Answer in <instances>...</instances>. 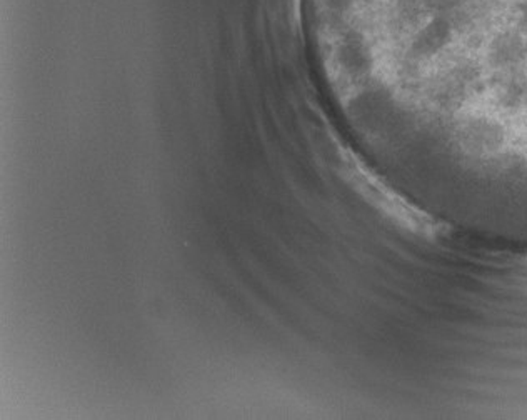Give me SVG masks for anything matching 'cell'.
<instances>
[{
  "label": "cell",
  "instance_id": "1",
  "mask_svg": "<svg viewBox=\"0 0 527 420\" xmlns=\"http://www.w3.org/2000/svg\"><path fill=\"white\" fill-rule=\"evenodd\" d=\"M452 39V25L449 19L442 15H434L414 37L411 50L419 59L436 56L446 49Z\"/></svg>",
  "mask_w": 527,
  "mask_h": 420
},
{
  "label": "cell",
  "instance_id": "2",
  "mask_svg": "<svg viewBox=\"0 0 527 420\" xmlns=\"http://www.w3.org/2000/svg\"><path fill=\"white\" fill-rule=\"evenodd\" d=\"M395 12L406 25H418L430 14L428 0H397Z\"/></svg>",
  "mask_w": 527,
  "mask_h": 420
}]
</instances>
